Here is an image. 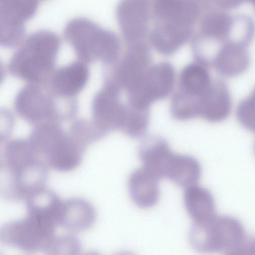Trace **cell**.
Listing matches in <instances>:
<instances>
[{
    "mask_svg": "<svg viewBox=\"0 0 255 255\" xmlns=\"http://www.w3.org/2000/svg\"><path fill=\"white\" fill-rule=\"evenodd\" d=\"M0 194L12 201L26 200L45 187L48 166L27 143H8L0 157Z\"/></svg>",
    "mask_w": 255,
    "mask_h": 255,
    "instance_id": "6da1fadb",
    "label": "cell"
},
{
    "mask_svg": "<svg viewBox=\"0 0 255 255\" xmlns=\"http://www.w3.org/2000/svg\"><path fill=\"white\" fill-rule=\"evenodd\" d=\"M189 237L191 245L198 252L230 255L236 254L247 238L239 220L230 216L216 215L194 221Z\"/></svg>",
    "mask_w": 255,
    "mask_h": 255,
    "instance_id": "7a4b0ae2",
    "label": "cell"
},
{
    "mask_svg": "<svg viewBox=\"0 0 255 255\" xmlns=\"http://www.w3.org/2000/svg\"><path fill=\"white\" fill-rule=\"evenodd\" d=\"M64 35L78 56L85 61L100 59L111 63L118 56L119 46L115 36L88 19L76 17L70 20Z\"/></svg>",
    "mask_w": 255,
    "mask_h": 255,
    "instance_id": "3957f363",
    "label": "cell"
},
{
    "mask_svg": "<svg viewBox=\"0 0 255 255\" xmlns=\"http://www.w3.org/2000/svg\"><path fill=\"white\" fill-rule=\"evenodd\" d=\"M60 41L54 32L41 30L30 34L12 58V70L21 78L36 81L54 64Z\"/></svg>",
    "mask_w": 255,
    "mask_h": 255,
    "instance_id": "277c9868",
    "label": "cell"
},
{
    "mask_svg": "<svg viewBox=\"0 0 255 255\" xmlns=\"http://www.w3.org/2000/svg\"><path fill=\"white\" fill-rule=\"evenodd\" d=\"M58 226L37 214L26 212L24 218L7 222L0 228L2 244L28 252L52 254L57 236Z\"/></svg>",
    "mask_w": 255,
    "mask_h": 255,
    "instance_id": "5b68a950",
    "label": "cell"
},
{
    "mask_svg": "<svg viewBox=\"0 0 255 255\" xmlns=\"http://www.w3.org/2000/svg\"><path fill=\"white\" fill-rule=\"evenodd\" d=\"M175 71L171 64L161 62L150 66L139 85L128 94V104L149 110L155 101L166 97L175 84Z\"/></svg>",
    "mask_w": 255,
    "mask_h": 255,
    "instance_id": "8992f818",
    "label": "cell"
},
{
    "mask_svg": "<svg viewBox=\"0 0 255 255\" xmlns=\"http://www.w3.org/2000/svg\"><path fill=\"white\" fill-rule=\"evenodd\" d=\"M39 0H0V41L6 47L19 43L24 36V22L35 13Z\"/></svg>",
    "mask_w": 255,
    "mask_h": 255,
    "instance_id": "52a82bcc",
    "label": "cell"
},
{
    "mask_svg": "<svg viewBox=\"0 0 255 255\" xmlns=\"http://www.w3.org/2000/svg\"><path fill=\"white\" fill-rule=\"evenodd\" d=\"M122 88L114 80L107 82L94 102L96 118L105 130L122 129L127 111V105L120 101Z\"/></svg>",
    "mask_w": 255,
    "mask_h": 255,
    "instance_id": "ba28073f",
    "label": "cell"
},
{
    "mask_svg": "<svg viewBox=\"0 0 255 255\" xmlns=\"http://www.w3.org/2000/svg\"><path fill=\"white\" fill-rule=\"evenodd\" d=\"M143 166L160 178H168L177 162L178 154L173 152L168 142L157 136L147 137L141 143L138 151Z\"/></svg>",
    "mask_w": 255,
    "mask_h": 255,
    "instance_id": "9c48e42d",
    "label": "cell"
},
{
    "mask_svg": "<svg viewBox=\"0 0 255 255\" xmlns=\"http://www.w3.org/2000/svg\"><path fill=\"white\" fill-rule=\"evenodd\" d=\"M150 56L146 48L132 47L118 64L114 80L128 94L139 85L150 67Z\"/></svg>",
    "mask_w": 255,
    "mask_h": 255,
    "instance_id": "30bf717a",
    "label": "cell"
},
{
    "mask_svg": "<svg viewBox=\"0 0 255 255\" xmlns=\"http://www.w3.org/2000/svg\"><path fill=\"white\" fill-rule=\"evenodd\" d=\"M159 179L144 166L131 173L128 179V191L131 199L137 206L147 208L157 203L160 196Z\"/></svg>",
    "mask_w": 255,
    "mask_h": 255,
    "instance_id": "8fae6325",
    "label": "cell"
},
{
    "mask_svg": "<svg viewBox=\"0 0 255 255\" xmlns=\"http://www.w3.org/2000/svg\"><path fill=\"white\" fill-rule=\"evenodd\" d=\"M231 109L232 99L228 86L221 79H214L203 99L200 117L210 122H220L228 117Z\"/></svg>",
    "mask_w": 255,
    "mask_h": 255,
    "instance_id": "7c38bea8",
    "label": "cell"
},
{
    "mask_svg": "<svg viewBox=\"0 0 255 255\" xmlns=\"http://www.w3.org/2000/svg\"><path fill=\"white\" fill-rule=\"evenodd\" d=\"M94 207L82 198L63 201L59 226L72 232H81L90 228L96 219Z\"/></svg>",
    "mask_w": 255,
    "mask_h": 255,
    "instance_id": "4fadbf2b",
    "label": "cell"
},
{
    "mask_svg": "<svg viewBox=\"0 0 255 255\" xmlns=\"http://www.w3.org/2000/svg\"><path fill=\"white\" fill-rule=\"evenodd\" d=\"M177 91L188 96L201 98L211 86V78L207 67L197 62L189 64L181 70Z\"/></svg>",
    "mask_w": 255,
    "mask_h": 255,
    "instance_id": "5bb4252c",
    "label": "cell"
},
{
    "mask_svg": "<svg viewBox=\"0 0 255 255\" xmlns=\"http://www.w3.org/2000/svg\"><path fill=\"white\" fill-rule=\"evenodd\" d=\"M184 203L194 221L205 220L215 215V204L212 194L200 186L194 184L186 188Z\"/></svg>",
    "mask_w": 255,
    "mask_h": 255,
    "instance_id": "9a60e30c",
    "label": "cell"
},
{
    "mask_svg": "<svg viewBox=\"0 0 255 255\" xmlns=\"http://www.w3.org/2000/svg\"><path fill=\"white\" fill-rule=\"evenodd\" d=\"M87 67L81 62L72 63L59 69L54 77L53 84L57 92L64 96L78 93L88 78Z\"/></svg>",
    "mask_w": 255,
    "mask_h": 255,
    "instance_id": "2e32d148",
    "label": "cell"
},
{
    "mask_svg": "<svg viewBox=\"0 0 255 255\" xmlns=\"http://www.w3.org/2000/svg\"><path fill=\"white\" fill-rule=\"evenodd\" d=\"M18 112L29 121H36L49 114V100L38 89L32 87L24 88L19 94L16 101Z\"/></svg>",
    "mask_w": 255,
    "mask_h": 255,
    "instance_id": "e0dca14e",
    "label": "cell"
},
{
    "mask_svg": "<svg viewBox=\"0 0 255 255\" xmlns=\"http://www.w3.org/2000/svg\"><path fill=\"white\" fill-rule=\"evenodd\" d=\"M148 121L149 110L139 109L128 103L122 129L131 137H139L145 133Z\"/></svg>",
    "mask_w": 255,
    "mask_h": 255,
    "instance_id": "ac0fdd59",
    "label": "cell"
},
{
    "mask_svg": "<svg viewBox=\"0 0 255 255\" xmlns=\"http://www.w3.org/2000/svg\"><path fill=\"white\" fill-rule=\"evenodd\" d=\"M236 116L243 127L255 133V87L252 93L238 104Z\"/></svg>",
    "mask_w": 255,
    "mask_h": 255,
    "instance_id": "d6986e66",
    "label": "cell"
},
{
    "mask_svg": "<svg viewBox=\"0 0 255 255\" xmlns=\"http://www.w3.org/2000/svg\"><path fill=\"white\" fill-rule=\"evenodd\" d=\"M236 254H255V238H246Z\"/></svg>",
    "mask_w": 255,
    "mask_h": 255,
    "instance_id": "ffe728a7",
    "label": "cell"
}]
</instances>
